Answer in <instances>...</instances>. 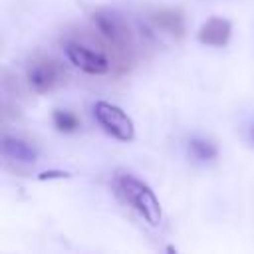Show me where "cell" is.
<instances>
[{"mask_svg":"<svg viewBox=\"0 0 254 254\" xmlns=\"http://www.w3.org/2000/svg\"><path fill=\"white\" fill-rule=\"evenodd\" d=\"M230 34H232V24H230L226 18L212 16V18H208V20L200 26L196 38H198V42L204 44V46L222 48V46L228 44Z\"/></svg>","mask_w":254,"mask_h":254,"instance_id":"6","label":"cell"},{"mask_svg":"<svg viewBox=\"0 0 254 254\" xmlns=\"http://www.w3.org/2000/svg\"><path fill=\"white\" fill-rule=\"evenodd\" d=\"M189 151L196 161H202V163L204 161H212L216 157V153H218L214 143H210L208 139H202V137H192L189 141Z\"/></svg>","mask_w":254,"mask_h":254,"instance_id":"9","label":"cell"},{"mask_svg":"<svg viewBox=\"0 0 254 254\" xmlns=\"http://www.w3.org/2000/svg\"><path fill=\"white\" fill-rule=\"evenodd\" d=\"M91 24L101 42L113 50V56L121 62V65H129L133 62L135 40L125 16L113 8H99L91 12Z\"/></svg>","mask_w":254,"mask_h":254,"instance_id":"1","label":"cell"},{"mask_svg":"<svg viewBox=\"0 0 254 254\" xmlns=\"http://www.w3.org/2000/svg\"><path fill=\"white\" fill-rule=\"evenodd\" d=\"M64 52L69 64H73L79 71L89 75H105L113 65L105 52L95 50L91 44L81 40H67L64 44Z\"/></svg>","mask_w":254,"mask_h":254,"instance_id":"4","label":"cell"},{"mask_svg":"<svg viewBox=\"0 0 254 254\" xmlns=\"http://www.w3.org/2000/svg\"><path fill=\"white\" fill-rule=\"evenodd\" d=\"M2 155L16 163H34L38 159V149L22 137L4 135L2 137Z\"/></svg>","mask_w":254,"mask_h":254,"instance_id":"8","label":"cell"},{"mask_svg":"<svg viewBox=\"0 0 254 254\" xmlns=\"http://www.w3.org/2000/svg\"><path fill=\"white\" fill-rule=\"evenodd\" d=\"M113 189H115V194L125 204H129L147 224L159 226L163 222L161 202L147 183H143L131 173H117L113 177Z\"/></svg>","mask_w":254,"mask_h":254,"instance_id":"2","label":"cell"},{"mask_svg":"<svg viewBox=\"0 0 254 254\" xmlns=\"http://www.w3.org/2000/svg\"><path fill=\"white\" fill-rule=\"evenodd\" d=\"M151 22L155 24V28L163 30L169 36L181 38L185 36V16L183 12L175 10V8H157L149 14Z\"/></svg>","mask_w":254,"mask_h":254,"instance_id":"7","label":"cell"},{"mask_svg":"<svg viewBox=\"0 0 254 254\" xmlns=\"http://www.w3.org/2000/svg\"><path fill=\"white\" fill-rule=\"evenodd\" d=\"M65 69L60 60L48 54H36L26 64V79L32 91L50 93L65 83Z\"/></svg>","mask_w":254,"mask_h":254,"instance_id":"3","label":"cell"},{"mask_svg":"<svg viewBox=\"0 0 254 254\" xmlns=\"http://www.w3.org/2000/svg\"><path fill=\"white\" fill-rule=\"evenodd\" d=\"M93 115L107 135L115 137L117 141H133L135 125L119 105H113L109 101H97L93 105Z\"/></svg>","mask_w":254,"mask_h":254,"instance_id":"5","label":"cell"},{"mask_svg":"<svg viewBox=\"0 0 254 254\" xmlns=\"http://www.w3.org/2000/svg\"><path fill=\"white\" fill-rule=\"evenodd\" d=\"M52 121H54V127L58 131H64V133H71L79 127V117L75 113L64 111V109H56L52 115Z\"/></svg>","mask_w":254,"mask_h":254,"instance_id":"10","label":"cell"}]
</instances>
